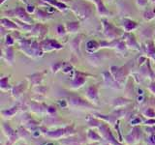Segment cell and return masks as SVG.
Wrapping results in <instances>:
<instances>
[{
    "instance_id": "1",
    "label": "cell",
    "mask_w": 155,
    "mask_h": 145,
    "mask_svg": "<svg viewBox=\"0 0 155 145\" xmlns=\"http://www.w3.org/2000/svg\"><path fill=\"white\" fill-rule=\"evenodd\" d=\"M19 47L25 53L26 55L30 57H41L44 54V50L41 47V44L37 41L26 40V39H19Z\"/></svg>"
},
{
    "instance_id": "2",
    "label": "cell",
    "mask_w": 155,
    "mask_h": 145,
    "mask_svg": "<svg viewBox=\"0 0 155 145\" xmlns=\"http://www.w3.org/2000/svg\"><path fill=\"white\" fill-rule=\"evenodd\" d=\"M4 14H6V17L9 18H15L18 21H21L22 22L32 24V18L29 17V14L27 13L26 9H24L22 7H17L15 9L5 11Z\"/></svg>"
},
{
    "instance_id": "3",
    "label": "cell",
    "mask_w": 155,
    "mask_h": 145,
    "mask_svg": "<svg viewBox=\"0 0 155 145\" xmlns=\"http://www.w3.org/2000/svg\"><path fill=\"white\" fill-rule=\"evenodd\" d=\"M131 66H133V62L129 61L127 64L123 67H115L111 66L110 67V74L113 75L114 77V79L118 82L119 84H122L124 82V79H126V76H128L129 71L131 69Z\"/></svg>"
},
{
    "instance_id": "4",
    "label": "cell",
    "mask_w": 155,
    "mask_h": 145,
    "mask_svg": "<svg viewBox=\"0 0 155 145\" xmlns=\"http://www.w3.org/2000/svg\"><path fill=\"white\" fill-rule=\"evenodd\" d=\"M102 24H103L104 35L108 40L114 41V40H116V39H119V37L123 35V33L120 29L116 28L114 25H113L110 22L106 21V19L102 21Z\"/></svg>"
},
{
    "instance_id": "5",
    "label": "cell",
    "mask_w": 155,
    "mask_h": 145,
    "mask_svg": "<svg viewBox=\"0 0 155 145\" xmlns=\"http://www.w3.org/2000/svg\"><path fill=\"white\" fill-rule=\"evenodd\" d=\"M71 9H72V11L77 14V17H79L81 21H85V19L89 18L92 13L91 8L88 5L81 1L73 3Z\"/></svg>"
},
{
    "instance_id": "6",
    "label": "cell",
    "mask_w": 155,
    "mask_h": 145,
    "mask_svg": "<svg viewBox=\"0 0 155 145\" xmlns=\"http://www.w3.org/2000/svg\"><path fill=\"white\" fill-rule=\"evenodd\" d=\"M41 47L43 48L44 52H48L52 50H59L63 48V46L60 45L57 41L53 40V39H44L40 42Z\"/></svg>"
},
{
    "instance_id": "7",
    "label": "cell",
    "mask_w": 155,
    "mask_h": 145,
    "mask_svg": "<svg viewBox=\"0 0 155 145\" xmlns=\"http://www.w3.org/2000/svg\"><path fill=\"white\" fill-rule=\"evenodd\" d=\"M122 39L125 42L126 46H127L128 48H131V50H140V47L139 45V43L137 42V40H136V38L133 34L125 32L122 35Z\"/></svg>"
},
{
    "instance_id": "8",
    "label": "cell",
    "mask_w": 155,
    "mask_h": 145,
    "mask_svg": "<svg viewBox=\"0 0 155 145\" xmlns=\"http://www.w3.org/2000/svg\"><path fill=\"white\" fill-rule=\"evenodd\" d=\"M48 26L45 25L43 23H37V24H34L33 25V29L31 33L33 35H35L36 37H38L40 39V41L44 40L45 39V36L47 35L48 33Z\"/></svg>"
},
{
    "instance_id": "9",
    "label": "cell",
    "mask_w": 155,
    "mask_h": 145,
    "mask_svg": "<svg viewBox=\"0 0 155 145\" xmlns=\"http://www.w3.org/2000/svg\"><path fill=\"white\" fill-rule=\"evenodd\" d=\"M98 89H99L98 84H94V85L89 86L86 90L87 99L97 103V102H98Z\"/></svg>"
},
{
    "instance_id": "10",
    "label": "cell",
    "mask_w": 155,
    "mask_h": 145,
    "mask_svg": "<svg viewBox=\"0 0 155 145\" xmlns=\"http://www.w3.org/2000/svg\"><path fill=\"white\" fill-rule=\"evenodd\" d=\"M84 38V35H78L76 36L73 40L70 42V47H71V50L73 52H75L76 54H81V42Z\"/></svg>"
},
{
    "instance_id": "11",
    "label": "cell",
    "mask_w": 155,
    "mask_h": 145,
    "mask_svg": "<svg viewBox=\"0 0 155 145\" xmlns=\"http://www.w3.org/2000/svg\"><path fill=\"white\" fill-rule=\"evenodd\" d=\"M77 76H75L74 80L72 82V85H73V88H80L81 86H82V84L85 82V76H89L87 74H84V72H76Z\"/></svg>"
},
{
    "instance_id": "12",
    "label": "cell",
    "mask_w": 155,
    "mask_h": 145,
    "mask_svg": "<svg viewBox=\"0 0 155 145\" xmlns=\"http://www.w3.org/2000/svg\"><path fill=\"white\" fill-rule=\"evenodd\" d=\"M122 26H123V30L126 33H130L134 30H136L138 27H139V24L132 21V19H129V18H124L123 19V23H122Z\"/></svg>"
},
{
    "instance_id": "13",
    "label": "cell",
    "mask_w": 155,
    "mask_h": 145,
    "mask_svg": "<svg viewBox=\"0 0 155 145\" xmlns=\"http://www.w3.org/2000/svg\"><path fill=\"white\" fill-rule=\"evenodd\" d=\"M103 76H104V80L107 84H109L110 87L111 88H120L119 83L117 81L114 79V77L113 76V75L110 74L109 72H103Z\"/></svg>"
},
{
    "instance_id": "14",
    "label": "cell",
    "mask_w": 155,
    "mask_h": 145,
    "mask_svg": "<svg viewBox=\"0 0 155 145\" xmlns=\"http://www.w3.org/2000/svg\"><path fill=\"white\" fill-rule=\"evenodd\" d=\"M1 26L6 30H21V28L17 23L11 21L6 18H1Z\"/></svg>"
},
{
    "instance_id": "15",
    "label": "cell",
    "mask_w": 155,
    "mask_h": 145,
    "mask_svg": "<svg viewBox=\"0 0 155 145\" xmlns=\"http://www.w3.org/2000/svg\"><path fill=\"white\" fill-rule=\"evenodd\" d=\"M90 1H92L95 4V6L97 8V11H98V14H100V16L104 17V16H108V14H110L108 10L106 9V6L103 2V0H90Z\"/></svg>"
},
{
    "instance_id": "16",
    "label": "cell",
    "mask_w": 155,
    "mask_h": 145,
    "mask_svg": "<svg viewBox=\"0 0 155 145\" xmlns=\"http://www.w3.org/2000/svg\"><path fill=\"white\" fill-rule=\"evenodd\" d=\"M42 1L46 2L47 4H50L51 6H54L55 8H57L61 12H65V11H67V9H68L64 3L59 2L58 0H42Z\"/></svg>"
},
{
    "instance_id": "17",
    "label": "cell",
    "mask_w": 155,
    "mask_h": 145,
    "mask_svg": "<svg viewBox=\"0 0 155 145\" xmlns=\"http://www.w3.org/2000/svg\"><path fill=\"white\" fill-rule=\"evenodd\" d=\"M66 30L69 33H77L80 29V22L79 21H72L66 23Z\"/></svg>"
},
{
    "instance_id": "18",
    "label": "cell",
    "mask_w": 155,
    "mask_h": 145,
    "mask_svg": "<svg viewBox=\"0 0 155 145\" xmlns=\"http://www.w3.org/2000/svg\"><path fill=\"white\" fill-rule=\"evenodd\" d=\"M15 51L14 48L12 47H7L6 50H5V57H6L7 63H9V65H13L14 63V59H15Z\"/></svg>"
},
{
    "instance_id": "19",
    "label": "cell",
    "mask_w": 155,
    "mask_h": 145,
    "mask_svg": "<svg viewBox=\"0 0 155 145\" xmlns=\"http://www.w3.org/2000/svg\"><path fill=\"white\" fill-rule=\"evenodd\" d=\"M35 14H36V18L42 22L46 21L47 19L51 18L50 14H48V13H47V11H45V10H42V9H38L36 11V13H35Z\"/></svg>"
},
{
    "instance_id": "20",
    "label": "cell",
    "mask_w": 155,
    "mask_h": 145,
    "mask_svg": "<svg viewBox=\"0 0 155 145\" xmlns=\"http://www.w3.org/2000/svg\"><path fill=\"white\" fill-rule=\"evenodd\" d=\"M145 51H147V55L150 58H153L155 57V46H154V43L152 41H148L147 44H145Z\"/></svg>"
},
{
    "instance_id": "21",
    "label": "cell",
    "mask_w": 155,
    "mask_h": 145,
    "mask_svg": "<svg viewBox=\"0 0 155 145\" xmlns=\"http://www.w3.org/2000/svg\"><path fill=\"white\" fill-rule=\"evenodd\" d=\"M87 51L90 53H94L96 50H98L100 48V43H97L96 41H89L87 43Z\"/></svg>"
},
{
    "instance_id": "22",
    "label": "cell",
    "mask_w": 155,
    "mask_h": 145,
    "mask_svg": "<svg viewBox=\"0 0 155 145\" xmlns=\"http://www.w3.org/2000/svg\"><path fill=\"white\" fill-rule=\"evenodd\" d=\"M45 72H39V74H34L30 76H28V79L32 81V83L34 85H38L40 82L43 80V76Z\"/></svg>"
},
{
    "instance_id": "23",
    "label": "cell",
    "mask_w": 155,
    "mask_h": 145,
    "mask_svg": "<svg viewBox=\"0 0 155 145\" xmlns=\"http://www.w3.org/2000/svg\"><path fill=\"white\" fill-rule=\"evenodd\" d=\"M71 103H73L74 105H85V106H91V105H89L88 103H86L84 100H81L79 97H75V98H71L70 99Z\"/></svg>"
},
{
    "instance_id": "24",
    "label": "cell",
    "mask_w": 155,
    "mask_h": 145,
    "mask_svg": "<svg viewBox=\"0 0 155 145\" xmlns=\"http://www.w3.org/2000/svg\"><path fill=\"white\" fill-rule=\"evenodd\" d=\"M143 18L145 21H151L155 18V9L154 10H147L143 14Z\"/></svg>"
},
{
    "instance_id": "25",
    "label": "cell",
    "mask_w": 155,
    "mask_h": 145,
    "mask_svg": "<svg viewBox=\"0 0 155 145\" xmlns=\"http://www.w3.org/2000/svg\"><path fill=\"white\" fill-rule=\"evenodd\" d=\"M151 35H152V28H150V27H148V28H144L143 30L140 32V36H142L143 38H144V39H150V37H151Z\"/></svg>"
},
{
    "instance_id": "26",
    "label": "cell",
    "mask_w": 155,
    "mask_h": 145,
    "mask_svg": "<svg viewBox=\"0 0 155 145\" xmlns=\"http://www.w3.org/2000/svg\"><path fill=\"white\" fill-rule=\"evenodd\" d=\"M8 79H9V76H5L3 79H1V89L6 91L8 89H10V86H9V83H8Z\"/></svg>"
},
{
    "instance_id": "27",
    "label": "cell",
    "mask_w": 155,
    "mask_h": 145,
    "mask_svg": "<svg viewBox=\"0 0 155 145\" xmlns=\"http://www.w3.org/2000/svg\"><path fill=\"white\" fill-rule=\"evenodd\" d=\"M15 43V39L14 37L11 35V34H9V35H6V39H5V44H6L7 47H12Z\"/></svg>"
},
{
    "instance_id": "28",
    "label": "cell",
    "mask_w": 155,
    "mask_h": 145,
    "mask_svg": "<svg viewBox=\"0 0 155 145\" xmlns=\"http://www.w3.org/2000/svg\"><path fill=\"white\" fill-rule=\"evenodd\" d=\"M56 31H57V34L59 36H64L67 30H66V27H64L62 25V24H59V25H57L56 27Z\"/></svg>"
},
{
    "instance_id": "29",
    "label": "cell",
    "mask_w": 155,
    "mask_h": 145,
    "mask_svg": "<svg viewBox=\"0 0 155 145\" xmlns=\"http://www.w3.org/2000/svg\"><path fill=\"white\" fill-rule=\"evenodd\" d=\"M21 85H22V84H21V85H17V86L13 89V96L18 97V95H21V94L22 88H23V86H21Z\"/></svg>"
},
{
    "instance_id": "30",
    "label": "cell",
    "mask_w": 155,
    "mask_h": 145,
    "mask_svg": "<svg viewBox=\"0 0 155 145\" xmlns=\"http://www.w3.org/2000/svg\"><path fill=\"white\" fill-rule=\"evenodd\" d=\"M147 3H148V0H137L138 6L140 8H145L147 6Z\"/></svg>"
},
{
    "instance_id": "31",
    "label": "cell",
    "mask_w": 155,
    "mask_h": 145,
    "mask_svg": "<svg viewBox=\"0 0 155 145\" xmlns=\"http://www.w3.org/2000/svg\"><path fill=\"white\" fill-rule=\"evenodd\" d=\"M63 65H64V63H62V62L57 63V64H55L54 66L52 67V72H58L59 70H61V68H62Z\"/></svg>"
},
{
    "instance_id": "32",
    "label": "cell",
    "mask_w": 155,
    "mask_h": 145,
    "mask_svg": "<svg viewBox=\"0 0 155 145\" xmlns=\"http://www.w3.org/2000/svg\"><path fill=\"white\" fill-rule=\"evenodd\" d=\"M26 9V11L28 14H34V13H36L37 10L35 9V7L33 6V5L31 4H27V7L25 8Z\"/></svg>"
},
{
    "instance_id": "33",
    "label": "cell",
    "mask_w": 155,
    "mask_h": 145,
    "mask_svg": "<svg viewBox=\"0 0 155 145\" xmlns=\"http://www.w3.org/2000/svg\"><path fill=\"white\" fill-rule=\"evenodd\" d=\"M143 113H144L145 115H147L148 117H154V116H155V113H154V111H153L152 108H147V110L144 111Z\"/></svg>"
},
{
    "instance_id": "34",
    "label": "cell",
    "mask_w": 155,
    "mask_h": 145,
    "mask_svg": "<svg viewBox=\"0 0 155 145\" xmlns=\"http://www.w3.org/2000/svg\"><path fill=\"white\" fill-rule=\"evenodd\" d=\"M148 90L151 92L153 95H155V82L154 81H152L151 83H150V85L148 86Z\"/></svg>"
},
{
    "instance_id": "35",
    "label": "cell",
    "mask_w": 155,
    "mask_h": 145,
    "mask_svg": "<svg viewBox=\"0 0 155 145\" xmlns=\"http://www.w3.org/2000/svg\"><path fill=\"white\" fill-rule=\"evenodd\" d=\"M147 125H155V120H147Z\"/></svg>"
},
{
    "instance_id": "36",
    "label": "cell",
    "mask_w": 155,
    "mask_h": 145,
    "mask_svg": "<svg viewBox=\"0 0 155 145\" xmlns=\"http://www.w3.org/2000/svg\"><path fill=\"white\" fill-rule=\"evenodd\" d=\"M58 104H59L60 105H63V106H66V101H63V102L59 101V102H58Z\"/></svg>"
},
{
    "instance_id": "37",
    "label": "cell",
    "mask_w": 155,
    "mask_h": 145,
    "mask_svg": "<svg viewBox=\"0 0 155 145\" xmlns=\"http://www.w3.org/2000/svg\"><path fill=\"white\" fill-rule=\"evenodd\" d=\"M59 2H62V3H67V2H72V0H58Z\"/></svg>"
},
{
    "instance_id": "38",
    "label": "cell",
    "mask_w": 155,
    "mask_h": 145,
    "mask_svg": "<svg viewBox=\"0 0 155 145\" xmlns=\"http://www.w3.org/2000/svg\"><path fill=\"white\" fill-rule=\"evenodd\" d=\"M19 1H21V2H22V3H24V4H28V2H27V0H19Z\"/></svg>"
},
{
    "instance_id": "39",
    "label": "cell",
    "mask_w": 155,
    "mask_h": 145,
    "mask_svg": "<svg viewBox=\"0 0 155 145\" xmlns=\"http://www.w3.org/2000/svg\"><path fill=\"white\" fill-rule=\"evenodd\" d=\"M138 92H139V95H143V90H140V89H139Z\"/></svg>"
},
{
    "instance_id": "40",
    "label": "cell",
    "mask_w": 155,
    "mask_h": 145,
    "mask_svg": "<svg viewBox=\"0 0 155 145\" xmlns=\"http://www.w3.org/2000/svg\"><path fill=\"white\" fill-rule=\"evenodd\" d=\"M5 1H6V0H1V5H3L5 3Z\"/></svg>"
},
{
    "instance_id": "41",
    "label": "cell",
    "mask_w": 155,
    "mask_h": 145,
    "mask_svg": "<svg viewBox=\"0 0 155 145\" xmlns=\"http://www.w3.org/2000/svg\"><path fill=\"white\" fill-rule=\"evenodd\" d=\"M45 145H52V144H51V143H48V144H45Z\"/></svg>"
},
{
    "instance_id": "42",
    "label": "cell",
    "mask_w": 155,
    "mask_h": 145,
    "mask_svg": "<svg viewBox=\"0 0 155 145\" xmlns=\"http://www.w3.org/2000/svg\"><path fill=\"white\" fill-rule=\"evenodd\" d=\"M151 1H152V2H155V0H151Z\"/></svg>"
},
{
    "instance_id": "43",
    "label": "cell",
    "mask_w": 155,
    "mask_h": 145,
    "mask_svg": "<svg viewBox=\"0 0 155 145\" xmlns=\"http://www.w3.org/2000/svg\"><path fill=\"white\" fill-rule=\"evenodd\" d=\"M154 39H155V33H154Z\"/></svg>"
},
{
    "instance_id": "44",
    "label": "cell",
    "mask_w": 155,
    "mask_h": 145,
    "mask_svg": "<svg viewBox=\"0 0 155 145\" xmlns=\"http://www.w3.org/2000/svg\"><path fill=\"white\" fill-rule=\"evenodd\" d=\"M153 59H154V60H155V57H154V58H153Z\"/></svg>"
}]
</instances>
